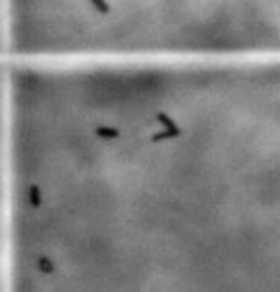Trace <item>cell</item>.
Instances as JSON below:
<instances>
[{
	"label": "cell",
	"instance_id": "cell-1",
	"mask_svg": "<svg viewBox=\"0 0 280 292\" xmlns=\"http://www.w3.org/2000/svg\"><path fill=\"white\" fill-rule=\"evenodd\" d=\"M258 59H280V0H204Z\"/></svg>",
	"mask_w": 280,
	"mask_h": 292
},
{
	"label": "cell",
	"instance_id": "cell-2",
	"mask_svg": "<svg viewBox=\"0 0 280 292\" xmlns=\"http://www.w3.org/2000/svg\"><path fill=\"white\" fill-rule=\"evenodd\" d=\"M182 128H179V125H175V128L173 130H164V132H158V134H153L151 136V141L153 143H162V141H169V138H179L182 136Z\"/></svg>",
	"mask_w": 280,
	"mask_h": 292
},
{
	"label": "cell",
	"instance_id": "cell-3",
	"mask_svg": "<svg viewBox=\"0 0 280 292\" xmlns=\"http://www.w3.org/2000/svg\"><path fill=\"white\" fill-rule=\"evenodd\" d=\"M37 270H39V273H44V275H53V273H55V264H53L49 257H39V260H37Z\"/></svg>",
	"mask_w": 280,
	"mask_h": 292
},
{
	"label": "cell",
	"instance_id": "cell-4",
	"mask_svg": "<svg viewBox=\"0 0 280 292\" xmlns=\"http://www.w3.org/2000/svg\"><path fill=\"white\" fill-rule=\"evenodd\" d=\"M97 134L101 138H118L121 132H118L116 128H97Z\"/></svg>",
	"mask_w": 280,
	"mask_h": 292
},
{
	"label": "cell",
	"instance_id": "cell-5",
	"mask_svg": "<svg viewBox=\"0 0 280 292\" xmlns=\"http://www.w3.org/2000/svg\"><path fill=\"white\" fill-rule=\"evenodd\" d=\"M88 3L95 7L99 13H110V11H112V7H110L108 0H88Z\"/></svg>",
	"mask_w": 280,
	"mask_h": 292
},
{
	"label": "cell",
	"instance_id": "cell-6",
	"mask_svg": "<svg viewBox=\"0 0 280 292\" xmlns=\"http://www.w3.org/2000/svg\"><path fill=\"white\" fill-rule=\"evenodd\" d=\"M29 200H31V207H39V204H42V198H39V189L35 187V185H33V187L29 189Z\"/></svg>",
	"mask_w": 280,
	"mask_h": 292
},
{
	"label": "cell",
	"instance_id": "cell-7",
	"mask_svg": "<svg viewBox=\"0 0 280 292\" xmlns=\"http://www.w3.org/2000/svg\"><path fill=\"white\" fill-rule=\"evenodd\" d=\"M158 123H162L166 130H173V128H175V125H177V123L173 121V119H171L169 115H164V112H160V115H158Z\"/></svg>",
	"mask_w": 280,
	"mask_h": 292
}]
</instances>
